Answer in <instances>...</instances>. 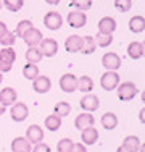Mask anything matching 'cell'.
Wrapping results in <instances>:
<instances>
[{"label": "cell", "mask_w": 145, "mask_h": 152, "mask_svg": "<svg viewBox=\"0 0 145 152\" xmlns=\"http://www.w3.org/2000/svg\"><path fill=\"white\" fill-rule=\"evenodd\" d=\"M100 121H102V126H103L105 129H115L116 126H118V117H116L113 112L103 113L100 118Z\"/></svg>", "instance_id": "21"}, {"label": "cell", "mask_w": 145, "mask_h": 152, "mask_svg": "<svg viewBox=\"0 0 145 152\" xmlns=\"http://www.w3.org/2000/svg\"><path fill=\"white\" fill-rule=\"evenodd\" d=\"M81 45H82V37L78 34H72L70 37H66V41H65V49L70 53L79 52V50H81Z\"/></svg>", "instance_id": "15"}, {"label": "cell", "mask_w": 145, "mask_h": 152, "mask_svg": "<svg viewBox=\"0 0 145 152\" xmlns=\"http://www.w3.org/2000/svg\"><path fill=\"white\" fill-rule=\"evenodd\" d=\"M2 7H3V0H0V10H2Z\"/></svg>", "instance_id": "46"}, {"label": "cell", "mask_w": 145, "mask_h": 152, "mask_svg": "<svg viewBox=\"0 0 145 152\" xmlns=\"http://www.w3.org/2000/svg\"><path fill=\"white\" fill-rule=\"evenodd\" d=\"M14 60H16V52L12 49V47H5V49L0 50V61H5L8 65H13Z\"/></svg>", "instance_id": "26"}, {"label": "cell", "mask_w": 145, "mask_h": 152, "mask_svg": "<svg viewBox=\"0 0 145 152\" xmlns=\"http://www.w3.org/2000/svg\"><path fill=\"white\" fill-rule=\"evenodd\" d=\"M95 49H97V44H95L92 36H82V45H81L79 52L84 53V55H89V53L95 52Z\"/></svg>", "instance_id": "22"}, {"label": "cell", "mask_w": 145, "mask_h": 152, "mask_svg": "<svg viewBox=\"0 0 145 152\" xmlns=\"http://www.w3.org/2000/svg\"><path fill=\"white\" fill-rule=\"evenodd\" d=\"M116 29V21L111 16H103L99 21V32L102 34H113Z\"/></svg>", "instance_id": "16"}, {"label": "cell", "mask_w": 145, "mask_h": 152, "mask_svg": "<svg viewBox=\"0 0 145 152\" xmlns=\"http://www.w3.org/2000/svg\"><path fill=\"white\" fill-rule=\"evenodd\" d=\"M23 5H24V0H3V7L13 13L20 12L23 8Z\"/></svg>", "instance_id": "30"}, {"label": "cell", "mask_w": 145, "mask_h": 152, "mask_svg": "<svg viewBox=\"0 0 145 152\" xmlns=\"http://www.w3.org/2000/svg\"><path fill=\"white\" fill-rule=\"evenodd\" d=\"M50 88H52V81H50L47 76H44V75H39L37 78L32 81V89H34L36 92H39V94L49 92Z\"/></svg>", "instance_id": "11"}, {"label": "cell", "mask_w": 145, "mask_h": 152, "mask_svg": "<svg viewBox=\"0 0 145 152\" xmlns=\"http://www.w3.org/2000/svg\"><path fill=\"white\" fill-rule=\"evenodd\" d=\"M7 32H8V28H7V24L3 23V21H0V37H3Z\"/></svg>", "instance_id": "40"}, {"label": "cell", "mask_w": 145, "mask_h": 152, "mask_svg": "<svg viewBox=\"0 0 145 152\" xmlns=\"http://www.w3.org/2000/svg\"><path fill=\"white\" fill-rule=\"evenodd\" d=\"M71 7H74L79 12H87L92 7V0H71Z\"/></svg>", "instance_id": "34"}, {"label": "cell", "mask_w": 145, "mask_h": 152, "mask_svg": "<svg viewBox=\"0 0 145 152\" xmlns=\"http://www.w3.org/2000/svg\"><path fill=\"white\" fill-rule=\"evenodd\" d=\"M102 65L107 68V71H116L121 66V58L115 52H108L102 57Z\"/></svg>", "instance_id": "7"}, {"label": "cell", "mask_w": 145, "mask_h": 152, "mask_svg": "<svg viewBox=\"0 0 145 152\" xmlns=\"http://www.w3.org/2000/svg\"><path fill=\"white\" fill-rule=\"evenodd\" d=\"M76 89H79L81 92H90L94 89V81L90 76H79L78 83H76Z\"/></svg>", "instance_id": "23"}, {"label": "cell", "mask_w": 145, "mask_h": 152, "mask_svg": "<svg viewBox=\"0 0 145 152\" xmlns=\"http://www.w3.org/2000/svg\"><path fill=\"white\" fill-rule=\"evenodd\" d=\"M116 152H132V151H130L128 146H124V144H121V146H119L118 149H116Z\"/></svg>", "instance_id": "41"}, {"label": "cell", "mask_w": 145, "mask_h": 152, "mask_svg": "<svg viewBox=\"0 0 145 152\" xmlns=\"http://www.w3.org/2000/svg\"><path fill=\"white\" fill-rule=\"evenodd\" d=\"M10 115H12V120L16 121V123H21L28 118L29 115V110L26 107L24 102H14L12 105V110H10Z\"/></svg>", "instance_id": "4"}, {"label": "cell", "mask_w": 145, "mask_h": 152, "mask_svg": "<svg viewBox=\"0 0 145 152\" xmlns=\"http://www.w3.org/2000/svg\"><path fill=\"white\" fill-rule=\"evenodd\" d=\"M119 84V75L116 71H105L100 76V86L105 91H113Z\"/></svg>", "instance_id": "2"}, {"label": "cell", "mask_w": 145, "mask_h": 152, "mask_svg": "<svg viewBox=\"0 0 145 152\" xmlns=\"http://www.w3.org/2000/svg\"><path fill=\"white\" fill-rule=\"evenodd\" d=\"M123 144L128 146L132 152H137V151H139V147H140V139L137 136H126L124 141H123Z\"/></svg>", "instance_id": "31"}, {"label": "cell", "mask_w": 145, "mask_h": 152, "mask_svg": "<svg viewBox=\"0 0 145 152\" xmlns=\"http://www.w3.org/2000/svg\"><path fill=\"white\" fill-rule=\"evenodd\" d=\"M139 120H140V123H145V107L139 112Z\"/></svg>", "instance_id": "42"}, {"label": "cell", "mask_w": 145, "mask_h": 152, "mask_svg": "<svg viewBox=\"0 0 145 152\" xmlns=\"http://www.w3.org/2000/svg\"><path fill=\"white\" fill-rule=\"evenodd\" d=\"M26 60L28 63H34V65H37L42 60V53L39 50V47H29L26 50Z\"/></svg>", "instance_id": "25"}, {"label": "cell", "mask_w": 145, "mask_h": 152, "mask_svg": "<svg viewBox=\"0 0 145 152\" xmlns=\"http://www.w3.org/2000/svg\"><path fill=\"white\" fill-rule=\"evenodd\" d=\"M16 99H18V94L13 88H5V89L0 91V102H2L5 107L13 105V104L16 102Z\"/></svg>", "instance_id": "17"}, {"label": "cell", "mask_w": 145, "mask_h": 152, "mask_svg": "<svg viewBox=\"0 0 145 152\" xmlns=\"http://www.w3.org/2000/svg\"><path fill=\"white\" fill-rule=\"evenodd\" d=\"M145 29V18L140 15H136L129 20V31L134 34H139Z\"/></svg>", "instance_id": "20"}, {"label": "cell", "mask_w": 145, "mask_h": 152, "mask_svg": "<svg viewBox=\"0 0 145 152\" xmlns=\"http://www.w3.org/2000/svg\"><path fill=\"white\" fill-rule=\"evenodd\" d=\"M71 152H87V149H86V146L82 142H74L72 144Z\"/></svg>", "instance_id": "38"}, {"label": "cell", "mask_w": 145, "mask_h": 152, "mask_svg": "<svg viewBox=\"0 0 145 152\" xmlns=\"http://www.w3.org/2000/svg\"><path fill=\"white\" fill-rule=\"evenodd\" d=\"M79 105H81L82 110H86V112L90 113V112H95L97 108L100 107V100H99V97L94 96V94H86V96L81 99Z\"/></svg>", "instance_id": "9"}, {"label": "cell", "mask_w": 145, "mask_h": 152, "mask_svg": "<svg viewBox=\"0 0 145 152\" xmlns=\"http://www.w3.org/2000/svg\"><path fill=\"white\" fill-rule=\"evenodd\" d=\"M53 112H55V115H58L60 118L68 117L70 112H71V105L68 102H58L55 105V108H53Z\"/></svg>", "instance_id": "28"}, {"label": "cell", "mask_w": 145, "mask_h": 152, "mask_svg": "<svg viewBox=\"0 0 145 152\" xmlns=\"http://www.w3.org/2000/svg\"><path fill=\"white\" fill-rule=\"evenodd\" d=\"M94 41H95L97 45L100 47H108L113 42V36L111 34H102V32H99L97 36H94Z\"/></svg>", "instance_id": "29"}, {"label": "cell", "mask_w": 145, "mask_h": 152, "mask_svg": "<svg viewBox=\"0 0 145 152\" xmlns=\"http://www.w3.org/2000/svg\"><path fill=\"white\" fill-rule=\"evenodd\" d=\"M47 3H49V5H58V3H60V0H45Z\"/></svg>", "instance_id": "43"}, {"label": "cell", "mask_w": 145, "mask_h": 152, "mask_svg": "<svg viewBox=\"0 0 145 152\" xmlns=\"http://www.w3.org/2000/svg\"><path fill=\"white\" fill-rule=\"evenodd\" d=\"M95 123V118H94L92 113L89 112H84V113H79L74 120V126L78 129H84V128H89V126H94Z\"/></svg>", "instance_id": "13"}, {"label": "cell", "mask_w": 145, "mask_h": 152, "mask_svg": "<svg viewBox=\"0 0 145 152\" xmlns=\"http://www.w3.org/2000/svg\"><path fill=\"white\" fill-rule=\"evenodd\" d=\"M29 28H32V23L29 20L20 21V23H18V26H16V29H14V36H16V37H23V34L29 29Z\"/></svg>", "instance_id": "32"}, {"label": "cell", "mask_w": 145, "mask_h": 152, "mask_svg": "<svg viewBox=\"0 0 145 152\" xmlns=\"http://www.w3.org/2000/svg\"><path fill=\"white\" fill-rule=\"evenodd\" d=\"M26 139L31 144H39L44 141V129L39 125H31L26 131Z\"/></svg>", "instance_id": "12"}, {"label": "cell", "mask_w": 145, "mask_h": 152, "mask_svg": "<svg viewBox=\"0 0 145 152\" xmlns=\"http://www.w3.org/2000/svg\"><path fill=\"white\" fill-rule=\"evenodd\" d=\"M23 76H24L26 79L34 81V79L39 76V68H37V65H34V63H26V65H24V68H23Z\"/></svg>", "instance_id": "27"}, {"label": "cell", "mask_w": 145, "mask_h": 152, "mask_svg": "<svg viewBox=\"0 0 145 152\" xmlns=\"http://www.w3.org/2000/svg\"><path fill=\"white\" fill-rule=\"evenodd\" d=\"M44 24L50 31H58L61 28V24H63V18H61V15L58 12H49L44 16Z\"/></svg>", "instance_id": "5"}, {"label": "cell", "mask_w": 145, "mask_h": 152, "mask_svg": "<svg viewBox=\"0 0 145 152\" xmlns=\"http://www.w3.org/2000/svg\"><path fill=\"white\" fill-rule=\"evenodd\" d=\"M12 66L13 65H8V63H5V61H0V73H8L10 70H12Z\"/></svg>", "instance_id": "39"}, {"label": "cell", "mask_w": 145, "mask_h": 152, "mask_svg": "<svg viewBox=\"0 0 145 152\" xmlns=\"http://www.w3.org/2000/svg\"><path fill=\"white\" fill-rule=\"evenodd\" d=\"M5 108H7V107L3 105L2 102H0V115H3V113H5Z\"/></svg>", "instance_id": "44"}, {"label": "cell", "mask_w": 145, "mask_h": 152, "mask_svg": "<svg viewBox=\"0 0 145 152\" xmlns=\"http://www.w3.org/2000/svg\"><path fill=\"white\" fill-rule=\"evenodd\" d=\"M72 144H74V142H72L70 137H63V139L58 141V144H57V151H58V152H71Z\"/></svg>", "instance_id": "33"}, {"label": "cell", "mask_w": 145, "mask_h": 152, "mask_svg": "<svg viewBox=\"0 0 145 152\" xmlns=\"http://www.w3.org/2000/svg\"><path fill=\"white\" fill-rule=\"evenodd\" d=\"M32 152H52L50 151V147L47 146L45 142H39V144H34V147L31 149Z\"/></svg>", "instance_id": "37"}, {"label": "cell", "mask_w": 145, "mask_h": 152, "mask_svg": "<svg viewBox=\"0 0 145 152\" xmlns=\"http://www.w3.org/2000/svg\"><path fill=\"white\" fill-rule=\"evenodd\" d=\"M2 81H3V76H2V73H0V84H2Z\"/></svg>", "instance_id": "45"}, {"label": "cell", "mask_w": 145, "mask_h": 152, "mask_svg": "<svg viewBox=\"0 0 145 152\" xmlns=\"http://www.w3.org/2000/svg\"><path fill=\"white\" fill-rule=\"evenodd\" d=\"M39 50H41L42 57H49V58H52L53 55H57L58 52V42L55 39H50V37H44L42 42L39 44Z\"/></svg>", "instance_id": "3"}, {"label": "cell", "mask_w": 145, "mask_h": 152, "mask_svg": "<svg viewBox=\"0 0 145 152\" xmlns=\"http://www.w3.org/2000/svg\"><path fill=\"white\" fill-rule=\"evenodd\" d=\"M76 83H78V78L71 73H65L63 76L60 78V88L63 92H74L76 91Z\"/></svg>", "instance_id": "10"}, {"label": "cell", "mask_w": 145, "mask_h": 152, "mask_svg": "<svg viewBox=\"0 0 145 152\" xmlns=\"http://www.w3.org/2000/svg\"><path fill=\"white\" fill-rule=\"evenodd\" d=\"M128 55H129V58H132V60L142 58L144 57V44L142 42H137V41L130 42L128 45Z\"/></svg>", "instance_id": "19"}, {"label": "cell", "mask_w": 145, "mask_h": 152, "mask_svg": "<svg viewBox=\"0 0 145 152\" xmlns=\"http://www.w3.org/2000/svg\"><path fill=\"white\" fill-rule=\"evenodd\" d=\"M44 125H45V128L49 129V131H58L60 126H61V118L58 117V115L52 113V115H49V117L45 118Z\"/></svg>", "instance_id": "24"}, {"label": "cell", "mask_w": 145, "mask_h": 152, "mask_svg": "<svg viewBox=\"0 0 145 152\" xmlns=\"http://www.w3.org/2000/svg\"><path fill=\"white\" fill-rule=\"evenodd\" d=\"M81 139H82V144L84 146H92L99 141V131H97L94 126H89V128H84L82 129V134H81Z\"/></svg>", "instance_id": "14"}, {"label": "cell", "mask_w": 145, "mask_h": 152, "mask_svg": "<svg viewBox=\"0 0 145 152\" xmlns=\"http://www.w3.org/2000/svg\"><path fill=\"white\" fill-rule=\"evenodd\" d=\"M32 144L29 142V141L26 139V137H14V139L12 141V151L13 152H31L32 149Z\"/></svg>", "instance_id": "18"}, {"label": "cell", "mask_w": 145, "mask_h": 152, "mask_svg": "<svg viewBox=\"0 0 145 152\" xmlns=\"http://www.w3.org/2000/svg\"><path fill=\"white\" fill-rule=\"evenodd\" d=\"M14 41H16V36H14V32H7L3 37H0V44L3 47H12L14 44Z\"/></svg>", "instance_id": "36"}, {"label": "cell", "mask_w": 145, "mask_h": 152, "mask_svg": "<svg viewBox=\"0 0 145 152\" xmlns=\"http://www.w3.org/2000/svg\"><path fill=\"white\" fill-rule=\"evenodd\" d=\"M42 39H44L42 32L39 31L37 28H34V26L29 28V29L23 34V41L26 42L29 47H37L42 42Z\"/></svg>", "instance_id": "6"}, {"label": "cell", "mask_w": 145, "mask_h": 152, "mask_svg": "<svg viewBox=\"0 0 145 152\" xmlns=\"http://www.w3.org/2000/svg\"><path fill=\"white\" fill-rule=\"evenodd\" d=\"M115 7L121 13H126V12H129L130 7H132V0H115Z\"/></svg>", "instance_id": "35"}, {"label": "cell", "mask_w": 145, "mask_h": 152, "mask_svg": "<svg viewBox=\"0 0 145 152\" xmlns=\"http://www.w3.org/2000/svg\"><path fill=\"white\" fill-rule=\"evenodd\" d=\"M137 92H139L137 86L130 81L118 84V99L121 100V102H129V100H132L134 97L137 96Z\"/></svg>", "instance_id": "1"}, {"label": "cell", "mask_w": 145, "mask_h": 152, "mask_svg": "<svg viewBox=\"0 0 145 152\" xmlns=\"http://www.w3.org/2000/svg\"><path fill=\"white\" fill-rule=\"evenodd\" d=\"M87 23V16L84 12H79V10H74V12L68 13V24L71 28H84Z\"/></svg>", "instance_id": "8"}]
</instances>
